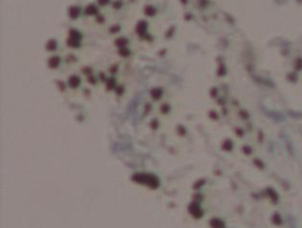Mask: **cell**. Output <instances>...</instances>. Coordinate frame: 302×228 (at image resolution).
<instances>
[{
  "label": "cell",
  "mask_w": 302,
  "mask_h": 228,
  "mask_svg": "<svg viewBox=\"0 0 302 228\" xmlns=\"http://www.w3.org/2000/svg\"><path fill=\"white\" fill-rule=\"evenodd\" d=\"M86 13L87 14H93L96 13V8L94 7V6H89V7H87V9L86 10Z\"/></svg>",
  "instance_id": "obj_3"
},
{
  "label": "cell",
  "mask_w": 302,
  "mask_h": 228,
  "mask_svg": "<svg viewBox=\"0 0 302 228\" xmlns=\"http://www.w3.org/2000/svg\"><path fill=\"white\" fill-rule=\"evenodd\" d=\"M58 64V57H53L49 61V65H50L51 68H56Z\"/></svg>",
  "instance_id": "obj_1"
},
{
  "label": "cell",
  "mask_w": 302,
  "mask_h": 228,
  "mask_svg": "<svg viewBox=\"0 0 302 228\" xmlns=\"http://www.w3.org/2000/svg\"><path fill=\"white\" fill-rule=\"evenodd\" d=\"M79 14V10L77 8L73 7L71 8V10H70V16H71L72 17H76Z\"/></svg>",
  "instance_id": "obj_4"
},
{
  "label": "cell",
  "mask_w": 302,
  "mask_h": 228,
  "mask_svg": "<svg viewBox=\"0 0 302 228\" xmlns=\"http://www.w3.org/2000/svg\"><path fill=\"white\" fill-rule=\"evenodd\" d=\"M107 2H108V0H99V3H100L101 5H105V4H107Z\"/></svg>",
  "instance_id": "obj_9"
},
{
  "label": "cell",
  "mask_w": 302,
  "mask_h": 228,
  "mask_svg": "<svg viewBox=\"0 0 302 228\" xmlns=\"http://www.w3.org/2000/svg\"><path fill=\"white\" fill-rule=\"evenodd\" d=\"M154 13L155 10L152 7H147V9H146V14L149 16H152V14H154Z\"/></svg>",
  "instance_id": "obj_6"
},
{
  "label": "cell",
  "mask_w": 302,
  "mask_h": 228,
  "mask_svg": "<svg viewBox=\"0 0 302 228\" xmlns=\"http://www.w3.org/2000/svg\"><path fill=\"white\" fill-rule=\"evenodd\" d=\"M70 82L72 83V85H77L79 83V79L77 77H72L70 79Z\"/></svg>",
  "instance_id": "obj_8"
},
{
  "label": "cell",
  "mask_w": 302,
  "mask_h": 228,
  "mask_svg": "<svg viewBox=\"0 0 302 228\" xmlns=\"http://www.w3.org/2000/svg\"><path fill=\"white\" fill-rule=\"evenodd\" d=\"M146 27H147V25H146L145 22L139 23L138 28H137V29H138V30H137V31H138V33H139V34H143V33H144L145 30H146Z\"/></svg>",
  "instance_id": "obj_2"
},
{
  "label": "cell",
  "mask_w": 302,
  "mask_h": 228,
  "mask_svg": "<svg viewBox=\"0 0 302 228\" xmlns=\"http://www.w3.org/2000/svg\"><path fill=\"white\" fill-rule=\"evenodd\" d=\"M126 42H127V40H124V39H120L117 40V45H118L119 46H125Z\"/></svg>",
  "instance_id": "obj_7"
},
{
  "label": "cell",
  "mask_w": 302,
  "mask_h": 228,
  "mask_svg": "<svg viewBox=\"0 0 302 228\" xmlns=\"http://www.w3.org/2000/svg\"><path fill=\"white\" fill-rule=\"evenodd\" d=\"M55 48H56V42H54V40H50L47 45V49H49V50H53V49H55Z\"/></svg>",
  "instance_id": "obj_5"
}]
</instances>
